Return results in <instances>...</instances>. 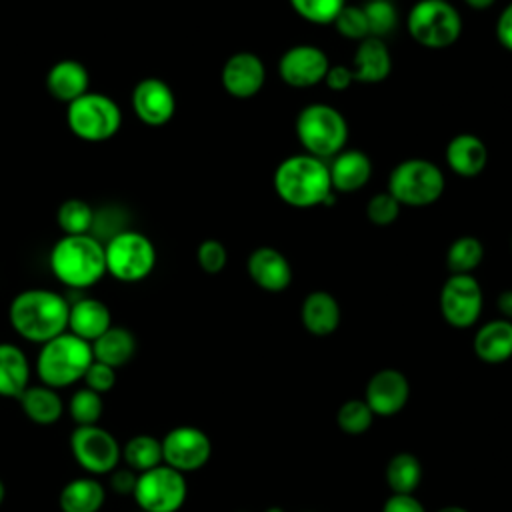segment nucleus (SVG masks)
Masks as SVG:
<instances>
[{"label": "nucleus", "instance_id": "nucleus-1", "mask_svg": "<svg viewBox=\"0 0 512 512\" xmlns=\"http://www.w3.org/2000/svg\"><path fill=\"white\" fill-rule=\"evenodd\" d=\"M70 302L48 288H28L18 292L8 306L12 330L26 342L44 344L68 330Z\"/></svg>", "mask_w": 512, "mask_h": 512}, {"label": "nucleus", "instance_id": "nucleus-2", "mask_svg": "<svg viewBox=\"0 0 512 512\" xmlns=\"http://www.w3.org/2000/svg\"><path fill=\"white\" fill-rule=\"evenodd\" d=\"M278 198L292 208H314L334 200L328 164L310 154H294L282 160L272 176Z\"/></svg>", "mask_w": 512, "mask_h": 512}, {"label": "nucleus", "instance_id": "nucleus-3", "mask_svg": "<svg viewBox=\"0 0 512 512\" xmlns=\"http://www.w3.org/2000/svg\"><path fill=\"white\" fill-rule=\"evenodd\" d=\"M48 264L60 284L72 290L90 288L106 274L104 244L92 234H62L50 250Z\"/></svg>", "mask_w": 512, "mask_h": 512}, {"label": "nucleus", "instance_id": "nucleus-4", "mask_svg": "<svg viewBox=\"0 0 512 512\" xmlns=\"http://www.w3.org/2000/svg\"><path fill=\"white\" fill-rule=\"evenodd\" d=\"M92 360V344L66 330L40 346L34 368L40 384L62 390L78 384Z\"/></svg>", "mask_w": 512, "mask_h": 512}, {"label": "nucleus", "instance_id": "nucleus-5", "mask_svg": "<svg viewBox=\"0 0 512 512\" xmlns=\"http://www.w3.org/2000/svg\"><path fill=\"white\" fill-rule=\"evenodd\" d=\"M296 136L306 154L316 158H334L348 140V122L336 108L324 102L304 106L296 116Z\"/></svg>", "mask_w": 512, "mask_h": 512}, {"label": "nucleus", "instance_id": "nucleus-6", "mask_svg": "<svg viewBox=\"0 0 512 512\" xmlns=\"http://www.w3.org/2000/svg\"><path fill=\"white\" fill-rule=\"evenodd\" d=\"M66 122L70 132L84 142H106L122 126L118 102L100 92H86L66 104Z\"/></svg>", "mask_w": 512, "mask_h": 512}, {"label": "nucleus", "instance_id": "nucleus-7", "mask_svg": "<svg viewBox=\"0 0 512 512\" xmlns=\"http://www.w3.org/2000/svg\"><path fill=\"white\" fill-rule=\"evenodd\" d=\"M106 274L118 282L134 284L148 278L156 266L152 240L138 230H120L104 244Z\"/></svg>", "mask_w": 512, "mask_h": 512}, {"label": "nucleus", "instance_id": "nucleus-8", "mask_svg": "<svg viewBox=\"0 0 512 512\" xmlns=\"http://www.w3.org/2000/svg\"><path fill=\"white\" fill-rule=\"evenodd\" d=\"M388 192L400 206H430L440 200L444 192V174L430 160L408 158L392 168L388 176Z\"/></svg>", "mask_w": 512, "mask_h": 512}, {"label": "nucleus", "instance_id": "nucleus-9", "mask_svg": "<svg viewBox=\"0 0 512 512\" xmlns=\"http://www.w3.org/2000/svg\"><path fill=\"white\" fill-rule=\"evenodd\" d=\"M412 40L430 50L452 46L462 34L460 12L444 0H418L408 12Z\"/></svg>", "mask_w": 512, "mask_h": 512}, {"label": "nucleus", "instance_id": "nucleus-10", "mask_svg": "<svg viewBox=\"0 0 512 512\" xmlns=\"http://www.w3.org/2000/svg\"><path fill=\"white\" fill-rule=\"evenodd\" d=\"M132 498L142 512H178L188 498L186 474L166 464L140 472Z\"/></svg>", "mask_w": 512, "mask_h": 512}, {"label": "nucleus", "instance_id": "nucleus-11", "mask_svg": "<svg viewBox=\"0 0 512 512\" xmlns=\"http://www.w3.org/2000/svg\"><path fill=\"white\" fill-rule=\"evenodd\" d=\"M74 462L88 476H108L122 462V444L100 424L76 426L70 434Z\"/></svg>", "mask_w": 512, "mask_h": 512}, {"label": "nucleus", "instance_id": "nucleus-12", "mask_svg": "<svg viewBox=\"0 0 512 512\" xmlns=\"http://www.w3.org/2000/svg\"><path fill=\"white\" fill-rule=\"evenodd\" d=\"M438 304L448 326L466 330L474 326L482 314V288L472 274H450L440 288Z\"/></svg>", "mask_w": 512, "mask_h": 512}, {"label": "nucleus", "instance_id": "nucleus-13", "mask_svg": "<svg viewBox=\"0 0 512 512\" xmlns=\"http://www.w3.org/2000/svg\"><path fill=\"white\" fill-rule=\"evenodd\" d=\"M160 442L162 462L182 474L202 470L212 456V440L198 426H174L162 436Z\"/></svg>", "mask_w": 512, "mask_h": 512}, {"label": "nucleus", "instance_id": "nucleus-14", "mask_svg": "<svg viewBox=\"0 0 512 512\" xmlns=\"http://www.w3.org/2000/svg\"><path fill=\"white\" fill-rule=\"evenodd\" d=\"M326 52L312 44H296L278 60V76L292 88H310L324 82L330 68Z\"/></svg>", "mask_w": 512, "mask_h": 512}, {"label": "nucleus", "instance_id": "nucleus-15", "mask_svg": "<svg viewBox=\"0 0 512 512\" xmlns=\"http://www.w3.org/2000/svg\"><path fill=\"white\" fill-rule=\"evenodd\" d=\"M410 400V380L398 368H382L374 372L364 390V402L374 416L390 418L406 408Z\"/></svg>", "mask_w": 512, "mask_h": 512}, {"label": "nucleus", "instance_id": "nucleus-16", "mask_svg": "<svg viewBox=\"0 0 512 512\" xmlns=\"http://www.w3.org/2000/svg\"><path fill=\"white\" fill-rule=\"evenodd\" d=\"M132 110L146 126H164L176 112V96L160 78H144L132 90Z\"/></svg>", "mask_w": 512, "mask_h": 512}, {"label": "nucleus", "instance_id": "nucleus-17", "mask_svg": "<svg viewBox=\"0 0 512 512\" xmlns=\"http://www.w3.org/2000/svg\"><path fill=\"white\" fill-rule=\"evenodd\" d=\"M222 88L234 98H252L256 96L266 82V68L260 56L254 52H236L232 54L220 72Z\"/></svg>", "mask_w": 512, "mask_h": 512}, {"label": "nucleus", "instance_id": "nucleus-18", "mask_svg": "<svg viewBox=\"0 0 512 512\" xmlns=\"http://www.w3.org/2000/svg\"><path fill=\"white\" fill-rule=\"evenodd\" d=\"M252 282L266 292H282L292 282V266L286 256L272 246H258L246 260Z\"/></svg>", "mask_w": 512, "mask_h": 512}, {"label": "nucleus", "instance_id": "nucleus-19", "mask_svg": "<svg viewBox=\"0 0 512 512\" xmlns=\"http://www.w3.org/2000/svg\"><path fill=\"white\" fill-rule=\"evenodd\" d=\"M112 326L110 308L92 296L78 298L70 304L68 310V332L76 334L86 342H94Z\"/></svg>", "mask_w": 512, "mask_h": 512}, {"label": "nucleus", "instance_id": "nucleus-20", "mask_svg": "<svg viewBox=\"0 0 512 512\" xmlns=\"http://www.w3.org/2000/svg\"><path fill=\"white\" fill-rule=\"evenodd\" d=\"M350 68L354 74V82L378 84L386 80L392 70V58L386 42L374 36L360 40Z\"/></svg>", "mask_w": 512, "mask_h": 512}, {"label": "nucleus", "instance_id": "nucleus-21", "mask_svg": "<svg viewBox=\"0 0 512 512\" xmlns=\"http://www.w3.org/2000/svg\"><path fill=\"white\" fill-rule=\"evenodd\" d=\"M90 74L86 66L74 58L58 60L46 74V90L58 102L70 104L88 92Z\"/></svg>", "mask_w": 512, "mask_h": 512}, {"label": "nucleus", "instance_id": "nucleus-22", "mask_svg": "<svg viewBox=\"0 0 512 512\" xmlns=\"http://www.w3.org/2000/svg\"><path fill=\"white\" fill-rule=\"evenodd\" d=\"M472 350L484 364H502L512 358V322L506 318H494L484 322L474 338Z\"/></svg>", "mask_w": 512, "mask_h": 512}, {"label": "nucleus", "instance_id": "nucleus-23", "mask_svg": "<svg viewBox=\"0 0 512 512\" xmlns=\"http://www.w3.org/2000/svg\"><path fill=\"white\" fill-rule=\"evenodd\" d=\"M328 172H330L332 190L350 194L368 184L372 176V162L362 150L350 148V150L338 152L332 158Z\"/></svg>", "mask_w": 512, "mask_h": 512}, {"label": "nucleus", "instance_id": "nucleus-24", "mask_svg": "<svg viewBox=\"0 0 512 512\" xmlns=\"http://www.w3.org/2000/svg\"><path fill=\"white\" fill-rule=\"evenodd\" d=\"M340 318H342L340 304L326 290H314L302 302L300 320L306 332H310L312 336L324 338L334 334L336 328L340 326Z\"/></svg>", "mask_w": 512, "mask_h": 512}, {"label": "nucleus", "instance_id": "nucleus-25", "mask_svg": "<svg viewBox=\"0 0 512 512\" xmlns=\"http://www.w3.org/2000/svg\"><path fill=\"white\" fill-rule=\"evenodd\" d=\"M444 156H446L448 168L454 174L462 178H474L486 168L488 148L478 136L462 132L450 138Z\"/></svg>", "mask_w": 512, "mask_h": 512}, {"label": "nucleus", "instance_id": "nucleus-26", "mask_svg": "<svg viewBox=\"0 0 512 512\" xmlns=\"http://www.w3.org/2000/svg\"><path fill=\"white\" fill-rule=\"evenodd\" d=\"M22 414L38 424V426H52L64 414V400L60 390H54L44 384H30L18 398Z\"/></svg>", "mask_w": 512, "mask_h": 512}, {"label": "nucleus", "instance_id": "nucleus-27", "mask_svg": "<svg viewBox=\"0 0 512 512\" xmlns=\"http://www.w3.org/2000/svg\"><path fill=\"white\" fill-rule=\"evenodd\" d=\"M106 502V486L96 476L68 480L58 494L60 512H100Z\"/></svg>", "mask_w": 512, "mask_h": 512}, {"label": "nucleus", "instance_id": "nucleus-28", "mask_svg": "<svg viewBox=\"0 0 512 512\" xmlns=\"http://www.w3.org/2000/svg\"><path fill=\"white\" fill-rule=\"evenodd\" d=\"M30 376L26 352L12 342H0V398L16 400L30 386Z\"/></svg>", "mask_w": 512, "mask_h": 512}, {"label": "nucleus", "instance_id": "nucleus-29", "mask_svg": "<svg viewBox=\"0 0 512 512\" xmlns=\"http://www.w3.org/2000/svg\"><path fill=\"white\" fill-rule=\"evenodd\" d=\"M138 350V342L132 330L124 326H110L102 336L92 342L94 360L112 366L114 370L126 366Z\"/></svg>", "mask_w": 512, "mask_h": 512}, {"label": "nucleus", "instance_id": "nucleus-30", "mask_svg": "<svg viewBox=\"0 0 512 512\" xmlns=\"http://www.w3.org/2000/svg\"><path fill=\"white\" fill-rule=\"evenodd\" d=\"M422 476V462L412 452H396L384 470V480L392 494H414L422 482Z\"/></svg>", "mask_w": 512, "mask_h": 512}, {"label": "nucleus", "instance_id": "nucleus-31", "mask_svg": "<svg viewBox=\"0 0 512 512\" xmlns=\"http://www.w3.org/2000/svg\"><path fill=\"white\" fill-rule=\"evenodd\" d=\"M122 462L136 474L156 468L162 462V442L152 434H136L122 444Z\"/></svg>", "mask_w": 512, "mask_h": 512}, {"label": "nucleus", "instance_id": "nucleus-32", "mask_svg": "<svg viewBox=\"0 0 512 512\" xmlns=\"http://www.w3.org/2000/svg\"><path fill=\"white\" fill-rule=\"evenodd\" d=\"M484 260V246L476 236L456 238L446 252V266L450 274H472Z\"/></svg>", "mask_w": 512, "mask_h": 512}, {"label": "nucleus", "instance_id": "nucleus-33", "mask_svg": "<svg viewBox=\"0 0 512 512\" xmlns=\"http://www.w3.org/2000/svg\"><path fill=\"white\" fill-rule=\"evenodd\" d=\"M94 220H96V214L92 206L82 198L64 200L56 212L58 228L62 230V234H70V236L90 234Z\"/></svg>", "mask_w": 512, "mask_h": 512}, {"label": "nucleus", "instance_id": "nucleus-34", "mask_svg": "<svg viewBox=\"0 0 512 512\" xmlns=\"http://www.w3.org/2000/svg\"><path fill=\"white\" fill-rule=\"evenodd\" d=\"M374 412L364 402V398H350L340 404L336 412V426L348 436H362L374 424Z\"/></svg>", "mask_w": 512, "mask_h": 512}, {"label": "nucleus", "instance_id": "nucleus-35", "mask_svg": "<svg viewBox=\"0 0 512 512\" xmlns=\"http://www.w3.org/2000/svg\"><path fill=\"white\" fill-rule=\"evenodd\" d=\"M66 410L76 426L98 424L102 418V412H104L102 394L82 386V388L74 390V394L70 396V400L66 404Z\"/></svg>", "mask_w": 512, "mask_h": 512}, {"label": "nucleus", "instance_id": "nucleus-36", "mask_svg": "<svg viewBox=\"0 0 512 512\" xmlns=\"http://www.w3.org/2000/svg\"><path fill=\"white\" fill-rule=\"evenodd\" d=\"M290 8L306 22L312 24H332L346 0H288Z\"/></svg>", "mask_w": 512, "mask_h": 512}, {"label": "nucleus", "instance_id": "nucleus-37", "mask_svg": "<svg viewBox=\"0 0 512 512\" xmlns=\"http://www.w3.org/2000/svg\"><path fill=\"white\" fill-rule=\"evenodd\" d=\"M364 14L368 22V32L374 38H384L388 36L396 24H398V14L396 8L390 0H372L364 2Z\"/></svg>", "mask_w": 512, "mask_h": 512}, {"label": "nucleus", "instance_id": "nucleus-38", "mask_svg": "<svg viewBox=\"0 0 512 512\" xmlns=\"http://www.w3.org/2000/svg\"><path fill=\"white\" fill-rule=\"evenodd\" d=\"M332 24H334L336 32L348 40L360 42L370 36L366 14H364L362 6H344Z\"/></svg>", "mask_w": 512, "mask_h": 512}, {"label": "nucleus", "instance_id": "nucleus-39", "mask_svg": "<svg viewBox=\"0 0 512 512\" xmlns=\"http://www.w3.org/2000/svg\"><path fill=\"white\" fill-rule=\"evenodd\" d=\"M400 202L386 190L374 194L366 204V216L376 226H388L400 216Z\"/></svg>", "mask_w": 512, "mask_h": 512}, {"label": "nucleus", "instance_id": "nucleus-40", "mask_svg": "<svg viewBox=\"0 0 512 512\" xmlns=\"http://www.w3.org/2000/svg\"><path fill=\"white\" fill-rule=\"evenodd\" d=\"M196 262L206 274L222 272L226 262H228L226 246L220 240H214V238H208V240L200 242V246L196 250Z\"/></svg>", "mask_w": 512, "mask_h": 512}, {"label": "nucleus", "instance_id": "nucleus-41", "mask_svg": "<svg viewBox=\"0 0 512 512\" xmlns=\"http://www.w3.org/2000/svg\"><path fill=\"white\" fill-rule=\"evenodd\" d=\"M84 386L98 392V394H106L116 386V370L108 364H102L98 360H92V364L88 366L86 374H84Z\"/></svg>", "mask_w": 512, "mask_h": 512}, {"label": "nucleus", "instance_id": "nucleus-42", "mask_svg": "<svg viewBox=\"0 0 512 512\" xmlns=\"http://www.w3.org/2000/svg\"><path fill=\"white\" fill-rule=\"evenodd\" d=\"M108 488L116 494V496H132L134 488H136V478L138 474L134 470L126 468H114L108 476Z\"/></svg>", "mask_w": 512, "mask_h": 512}, {"label": "nucleus", "instance_id": "nucleus-43", "mask_svg": "<svg viewBox=\"0 0 512 512\" xmlns=\"http://www.w3.org/2000/svg\"><path fill=\"white\" fill-rule=\"evenodd\" d=\"M382 512H428L414 494H390L382 504Z\"/></svg>", "mask_w": 512, "mask_h": 512}, {"label": "nucleus", "instance_id": "nucleus-44", "mask_svg": "<svg viewBox=\"0 0 512 512\" xmlns=\"http://www.w3.org/2000/svg\"><path fill=\"white\" fill-rule=\"evenodd\" d=\"M324 84L334 90V92H342L346 88H350L354 84V74H352V68L348 66H342V64H336V66H330L328 72H326V78H324Z\"/></svg>", "mask_w": 512, "mask_h": 512}, {"label": "nucleus", "instance_id": "nucleus-45", "mask_svg": "<svg viewBox=\"0 0 512 512\" xmlns=\"http://www.w3.org/2000/svg\"><path fill=\"white\" fill-rule=\"evenodd\" d=\"M496 40L512 52V2L498 14L496 20Z\"/></svg>", "mask_w": 512, "mask_h": 512}, {"label": "nucleus", "instance_id": "nucleus-46", "mask_svg": "<svg viewBox=\"0 0 512 512\" xmlns=\"http://www.w3.org/2000/svg\"><path fill=\"white\" fill-rule=\"evenodd\" d=\"M496 306H498V312L502 314V318H506V320L512 322V288L498 294Z\"/></svg>", "mask_w": 512, "mask_h": 512}, {"label": "nucleus", "instance_id": "nucleus-47", "mask_svg": "<svg viewBox=\"0 0 512 512\" xmlns=\"http://www.w3.org/2000/svg\"><path fill=\"white\" fill-rule=\"evenodd\" d=\"M470 8H474V10H486V8H490L496 0H464Z\"/></svg>", "mask_w": 512, "mask_h": 512}, {"label": "nucleus", "instance_id": "nucleus-48", "mask_svg": "<svg viewBox=\"0 0 512 512\" xmlns=\"http://www.w3.org/2000/svg\"><path fill=\"white\" fill-rule=\"evenodd\" d=\"M436 512H470V510H468V508H464V506H458V504H448V506L438 508Z\"/></svg>", "mask_w": 512, "mask_h": 512}, {"label": "nucleus", "instance_id": "nucleus-49", "mask_svg": "<svg viewBox=\"0 0 512 512\" xmlns=\"http://www.w3.org/2000/svg\"><path fill=\"white\" fill-rule=\"evenodd\" d=\"M4 498H6V484H4V480L0 478V506L4 504Z\"/></svg>", "mask_w": 512, "mask_h": 512}, {"label": "nucleus", "instance_id": "nucleus-50", "mask_svg": "<svg viewBox=\"0 0 512 512\" xmlns=\"http://www.w3.org/2000/svg\"><path fill=\"white\" fill-rule=\"evenodd\" d=\"M264 512H284L280 506H270V508H266Z\"/></svg>", "mask_w": 512, "mask_h": 512}, {"label": "nucleus", "instance_id": "nucleus-51", "mask_svg": "<svg viewBox=\"0 0 512 512\" xmlns=\"http://www.w3.org/2000/svg\"><path fill=\"white\" fill-rule=\"evenodd\" d=\"M510 250H512V238H510Z\"/></svg>", "mask_w": 512, "mask_h": 512}, {"label": "nucleus", "instance_id": "nucleus-52", "mask_svg": "<svg viewBox=\"0 0 512 512\" xmlns=\"http://www.w3.org/2000/svg\"><path fill=\"white\" fill-rule=\"evenodd\" d=\"M362 2H372V0H362Z\"/></svg>", "mask_w": 512, "mask_h": 512}, {"label": "nucleus", "instance_id": "nucleus-53", "mask_svg": "<svg viewBox=\"0 0 512 512\" xmlns=\"http://www.w3.org/2000/svg\"><path fill=\"white\" fill-rule=\"evenodd\" d=\"M304 512H312V510H304Z\"/></svg>", "mask_w": 512, "mask_h": 512}, {"label": "nucleus", "instance_id": "nucleus-54", "mask_svg": "<svg viewBox=\"0 0 512 512\" xmlns=\"http://www.w3.org/2000/svg\"><path fill=\"white\" fill-rule=\"evenodd\" d=\"M240 512H246V510H240Z\"/></svg>", "mask_w": 512, "mask_h": 512}, {"label": "nucleus", "instance_id": "nucleus-55", "mask_svg": "<svg viewBox=\"0 0 512 512\" xmlns=\"http://www.w3.org/2000/svg\"><path fill=\"white\" fill-rule=\"evenodd\" d=\"M136 512H142V510H136Z\"/></svg>", "mask_w": 512, "mask_h": 512}, {"label": "nucleus", "instance_id": "nucleus-56", "mask_svg": "<svg viewBox=\"0 0 512 512\" xmlns=\"http://www.w3.org/2000/svg\"><path fill=\"white\" fill-rule=\"evenodd\" d=\"M444 2H448V0H444Z\"/></svg>", "mask_w": 512, "mask_h": 512}]
</instances>
